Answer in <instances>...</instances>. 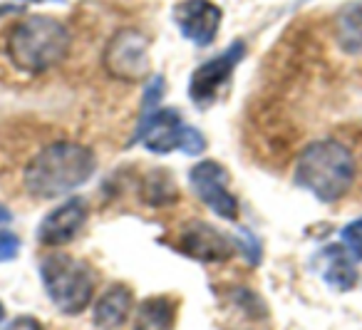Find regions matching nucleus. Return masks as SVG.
I'll return each mask as SVG.
<instances>
[{"instance_id":"f257e3e1","label":"nucleus","mask_w":362,"mask_h":330,"mask_svg":"<svg viewBox=\"0 0 362 330\" xmlns=\"http://www.w3.org/2000/svg\"><path fill=\"white\" fill-rule=\"evenodd\" d=\"M97 159L90 147L77 142H55L33 157L25 169V189L35 199H57L95 174Z\"/></svg>"},{"instance_id":"f03ea898","label":"nucleus","mask_w":362,"mask_h":330,"mask_svg":"<svg viewBox=\"0 0 362 330\" xmlns=\"http://www.w3.org/2000/svg\"><path fill=\"white\" fill-rule=\"evenodd\" d=\"M355 174V157L342 142L317 140L300 152L293 181L322 204H335L350 191Z\"/></svg>"},{"instance_id":"7ed1b4c3","label":"nucleus","mask_w":362,"mask_h":330,"mask_svg":"<svg viewBox=\"0 0 362 330\" xmlns=\"http://www.w3.org/2000/svg\"><path fill=\"white\" fill-rule=\"evenodd\" d=\"M70 52V33L50 16H33L8 38V55L21 70L45 72L60 65Z\"/></svg>"},{"instance_id":"20e7f679","label":"nucleus","mask_w":362,"mask_h":330,"mask_svg":"<svg viewBox=\"0 0 362 330\" xmlns=\"http://www.w3.org/2000/svg\"><path fill=\"white\" fill-rule=\"evenodd\" d=\"M40 278L45 293L57 310L67 315L82 313L95 293V275L82 261L67 254H50L40 261Z\"/></svg>"},{"instance_id":"39448f33","label":"nucleus","mask_w":362,"mask_h":330,"mask_svg":"<svg viewBox=\"0 0 362 330\" xmlns=\"http://www.w3.org/2000/svg\"><path fill=\"white\" fill-rule=\"evenodd\" d=\"M134 142H141L146 149L156 152V154H169L174 149L199 154L206 149V140L202 132L189 127L181 120L179 112L169 110V107H159L149 115H141L129 144H134Z\"/></svg>"},{"instance_id":"423d86ee","label":"nucleus","mask_w":362,"mask_h":330,"mask_svg":"<svg viewBox=\"0 0 362 330\" xmlns=\"http://www.w3.org/2000/svg\"><path fill=\"white\" fill-rule=\"evenodd\" d=\"M107 75L119 82H141L149 75V40L136 28H122L110 38L102 55Z\"/></svg>"},{"instance_id":"0eeeda50","label":"nucleus","mask_w":362,"mask_h":330,"mask_svg":"<svg viewBox=\"0 0 362 330\" xmlns=\"http://www.w3.org/2000/svg\"><path fill=\"white\" fill-rule=\"evenodd\" d=\"M243 55H246V42L236 40L228 45L226 52H221V55L214 57V60L204 62V65L192 75V82H189V97H192L199 107L206 110V107L216 100V92L231 80L233 70H236V65L243 60Z\"/></svg>"},{"instance_id":"6e6552de","label":"nucleus","mask_w":362,"mask_h":330,"mask_svg":"<svg viewBox=\"0 0 362 330\" xmlns=\"http://www.w3.org/2000/svg\"><path fill=\"white\" fill-rule=\"evenodd\" d=\"M192 189L209 209L226 221L238 219V201L228 191V174L218 161H199L189 174Z\"/></svg>"},{"instance_id":"1a4fd4ad","label":"nucleus","mask_w":362,"mask_h":330,"mask_svg":"<svg viewBox=\"0 0 362 330\" xmlns=\"http://www.w3.org/2000/svg\"><path fill=\"white\" fill-rule=\"evenodd\" d=\"M174 23L187 40L197 47H206L221 25V8L214 6L211 0H181L174 6Z\"/></svg>"},{"instance_id":"9d476101","label":"nucleus","mask_w":362,"mask_h":330,"mask_svg":"<svg viewBox=\"0 0 362 330\" xmlns=\"http://www.w3.org/2000/svg\"><path fill=\"white\" fill-rule=\"evenodd\" d=\"M238 244H233L223 231L206 221H192L184 226L179 234V249L187 256L204 263H216V261H228L233 256Z\"/></svg>"},{"instance_id":"9b49d317","label":"nucleus","mask_w":362,"mask_h":330,"mask_svg":"<svg viewBox=\"0 0 362 330\" xmlns=\"http://www.w3.org/2000/svg\"><path fill=\"white\" fill-rule=\"evenodd\" d=\"M87 221V204L82 199H67L52 209L37 226V241L42 246H62L82 231Z\"/></svg>"},{"instance_id":"f8f14e48","label":"nucleus","mask_w":362,"mask_h":330,"mask_svg":"<svg viewBox=\"0 0 362 330\" xmlns=\"http://www.w3.org/2000/svg\"><path fill=\"white\" fill-rule=\"evenodd\" d=\"M315 266L320 271L322 280L335 290H350L357 283V268L355 258L350 256V251L345 246L330 244L315 256Z\"/></svg>"},{"instance_id":"ddd939ff","label":"nucleus","mask_w":362,"mask_h":330,"mask_svg":"<svg viewBox=\"0 0 362 330\" xmlns=\"http://www.w3.org/2000/svg\"><path fill=\"white\" fill-rule=\"evenodd\" d=\"M132 305V290L127 285H112L107 293H102V298L95 305V323L102 330H115L119 325H124V320L129 318Z\"/></svg>"},{"instance_id":"4468645a","label":"nucleus","mask_w":362,"mask_h":330,"mask_svg":"<svg viewBox=\"0 0 362 330\" xmlns=\"http://www.w3.org/2000/svg\"><path fill=\"white\" fill-rule=\"evenodd\" d=\"M335 40L342 52L362 57V0H350L335 13Z\"/></svg>"},{"instance_id":"2eb2a0df","label":"nucleus","mask_w":362,"mask_h":330,"mask_svg":"<svg viewBox=\"0 0 362 330\" xmlns=\"http://www.w3.org/2000/svg\"><path fill=\"white\" fill-rule=\"evenodd\" d=\"M176 308L169 298H149L136 308L134 330H171Z\"/></svg>"},{"instance_id":"dca6fc26","label":"nucleus","mask_w":362,"mask_h":330,"mask_svg":"<svg viewBox=\"0 0 362 330\" xmlns=\"http://www.w3.org/2000/svg\"><path fill=\"white\" fill-rule=\"evenodd\" d=\"M340 239H342V246L350 251V256L355 261H362V216L345 226L340 231Z\"/></svg>"},{"instance_id":"f3484780","label":"nucleus","mask_w":362,"mask_h":330,"mask_svg":"<svg viewBox=\"0 0 362 330\" xmlns=\"http://www.w3.org/2000/svg\"><path fill=\"white\" fill-rule=\"evenodd\" d=\"M21 251V239L11 231H0V261H13Z\"/></svg>"},{"instance_id":"a211bd4d","label":"nucleus","mask_w":362,"mask_h":330,"mask_svg":"<svg viewBox=\"0 0 362 330\" xmlns=\"http://www.w3.org/2000/svg\"><path fill=\"white\" fill-rule=\"evenodd\" d=\"M6 330H42V325L33 318H18L16 323H11Z\"/></svg>"},{"instance_id":"6ab92c4d","label":"nucleus","mask_w":362,"mask_h":330,"mask_svg":"<svg viewBox=\"0 0 362 330\" xmlns=\"http://www.w3.org/2000/svg\"><path fill=\"white\" fill-rule=\"evenodd\" d=\"M11 219H13V214H11V211H8V206L0 204V226L8 224V221H11Z\"/></svg>"},{"instance_id":"aec40b11","label":"nucleus","mask_w":362,"mask_h":330,"mask_svg":"<svg viewBox=\"0 0 362 330\" xmlns=\"http://www.w3.org/2000/svg\"><path fill=\"white\" fill-rule=\"evenodd\" d=\"M3 318H6V308H3V303H0V323H3Z\"/></svg>"},{"instance_id":"412c9836","label":"nucleus","mask_w":362,"mask_h":330,"mask_svg":"<svg viewBox=\"0 0 362 330\" xmlns=\"http://www.w3.org/2000/svg\"><path fill=\"white\" fill-rule=\"evenodd\" d=\"M37 3H42V0H37ZM57 3H62V0H57Z\"/></svg>"}]
</instances>
